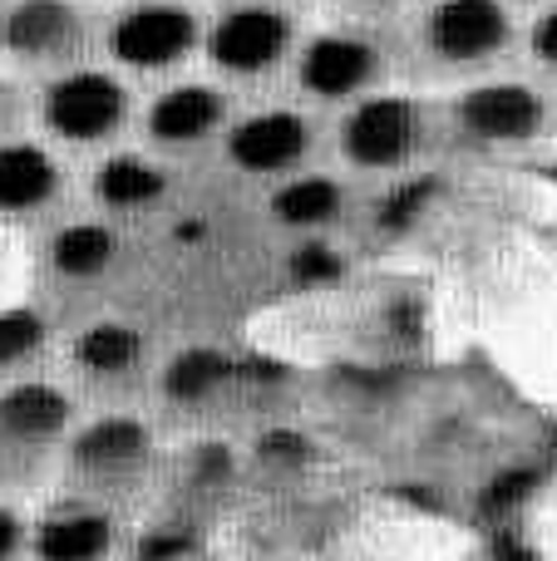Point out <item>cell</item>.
I'll list each match as a JSON object with an SVG mask.
<instances>
[{"mask_svg":"<svg viewBox=\"0 0 557 561\" xmlns=\"http://www.w3.org/2000/svg\"><path fill=\"white\" fill-rule=\"evenodd\" d=\"M489 561H538L528 542H523L519 533H509V527H499V533L489 537Z\"/></svg>","mask_w":557,"mask_h":561,"instance_id":"obj_25","label":"cell"},{"mask_svg":"<svg viewBox=\"0 0 557 561\" xmlns=\"http://www.w3.org/2000/svg\"><path fill=\"white\" fill-rule=\"evenodd\" d=\"M144 448H148V434L138 419L109 414V419H94V424L75 438V463L89 468V473H118V468L138 463Z\"/></svg>","mask_w":557,"mask_h":561,"instance_id":"obj_12","label":"cell"},{"mask_svg":"<svg viewBox=\"0 0 557 561\" xmlns=\"http://www.w3.org/2000/svg\"><path fill=\"white\" fill-rule=\"evenodd\" d=\"M302 153H306V124H302V114H286V108L242 118L227 134V158L237 168H247V173H282Z\"/></svg>","mask_w":557,"mask_h":561,"instance_id":"obj_7","label":"cell"},{"mask_svg":"<svg viewBox=\"0 0 557 561\" xmlns=\"http://www.w3.org/2000/svg\"><path fill=\"white\" fill-rule=\"evenodd\" d=\"M217 114H223V99H217L213 89L178 84L148 108V134H154L158 144H193V138H203L207 128L217 124Z\"/></svg>","mask_w":557,"mask_h":561,"instance_id":"obj_11","label":"cell"},{"mask_svg":"<svg viewBox=\"0 0 557 561\" xmlns=\"http://www.w3.org/2000/svg\"><path fill=\"white\" fill-rule=\"evenodd\" d=\"M187 547H193L187 533H154L144 547H138V561H173V557H183Z\"/></svg>","mask_w":557,"mask_h":561,"instance_id":"obj_24","label":"cell"},{"mask_svg":"<svg viewBox=\"0 0 557 561\" xmlns=\"http://www.w3.org/2000/svg\"><path fill=\"white\" fill-rule=\"evenodd\" d=\"M79 39V15L69 0H20L0 20V45L20 59H55Z\"/></svg>","mask_w":557,"mask_h":561,"instance_id":"obj_8","label":"cell"},{"mask_svg":"<svg viewBox=\"0 0 557 561\" xmlns=\"http://www.w3.org/2000/svg\"><path fill=\"white\" fill-rule=\"evenodd\" d=\"M533 488H538V468H509V473H499L479 493V513L484 517H509L513 507L528 503Z\"/></svg>","mask_w":557,"mask_h":561,"instance_id":"obj_21","label":"cell"},{"mask_svg":"<svg viewBox=\"0 0 557 561\" xmlns=\"http://www.w3.org/2000/svg\"><path fill=\"white\" fill-rule=\"evenodd\" d=\"M75 359L84 369H94V375H118V369H128L138 359V335L128 325H94L79 335Z\"/></svg>","mask_w":557,"mask_h":561,"instance_id":"obj_19","label":"cell"},{"mask_svg":"<svg viewBox=\"0 0 557 561\" xmlns=\"http://www.w3.org/2000/svg\"><path fill=\"white\" fill-rule=\"evenodd\" d=\"M272 213L286 227H321L341 213V187L331 178H296L272 197Z\"/></svg>","mask_w":557,"mask_h":561,"instance_id":"obj_17","label":"cell"},{"mask_svg":"<svg viewBox=\"0 0 557 561\" xmlns=\"http://www.w3.org/2000/svg\"><path fill=\"white\" fill-rule=\"evenodd\" d=\"M109 523L99 513H84V507H69V513H55L39 523L35 533V552L39 561H99L109 552Z\"/></svg>","mask_w":557,"mask_h":561,"instance_id":"obj_14","label":"cell"},{"mask_svg":"<svg viewBox=\"0 0 557 561\" xmlns=\"http://www.w3.org/2000/svg\"><path fill=\"white\" fill-rule=\"evenodd\" d=\"M49 262H55L59 276H99L109 262H114V232L99 222H75L55 237L49 247Z\"/></svg>","mask_w":557,"mask_h":561,"instance_id":"obj_16","label":"cell"},{"mask_svg":"<svg viewBox=\"0 0 557 561\" xmlns=\"http://www.w3.org/2000/svg\"><path fill=\"white\" fill-rule=\"evenodd\" d=\"M65 419H69L65 394L49 385H15L0 394V434L20 438V444H35V438L59 434Z\"/></svg>","mask_w":557,"mask_h":561,"instance_id":"obj_13","label":"cell"},{"mask_svg":"<svg viewBox=\"0 0 557 561\" xmlns=\"http://www.w3.org/2000/svg\"><path fill=\"white\" fill-rule=\"evenodd\" d=\"M45 340V320L35 310H0V365H15Z\"/></svg>","mask_w":557,"mask_h":561,"instance_id":"obj_22","label":"cell"},{"mask_svg":"<svg viewBox=\"0 0 557 561\" xmlns=\"http://www.w3.org/2000/svg\"><path fill=\"white\" fill-rule=\"evenodd\" d=\"M533 55L548 59V65H557V5L538 20V25H533Z\"/></svg>","mask_w":557,"mask_h":561,"instance_id":"obj_27","label":"cell"},{"mask_svg":"<svg viewBox=\"0 0 557 561\" xmlns=\"http://www.w3.org/2000/svg\"><path fill=\"white\" fill-rule=\"evenodd\" d=\"M223 379H232V359H227L223 350H213V345H197V350H183V355L168 365L163 389L187 404V399H203L207 389H217Z\"/></svg>","mask_w":557,"mask_h":561,"instance_id":"obj_18","label":"cell"},{"mask_svg":"<svg viewBox=\"0 0 557 561\" xmlns=\"http://www.w3.org/2000/svg\"><path fill=\"white\" fill-rule=\"evenodd\" d=\"M440 197V178H410V183L390 187L380 203V227L385 232H405L410 222H420V213Z\"/></svg>","mask_w":557,"mask_h":561,"instance_id":"obj_20","label":"cell"},{"mask_svg":"<svg viewBox=\"0 0 557 561\" xmlns=\"http://www.w3.org/2000/svg\"><path fill=\"white\" fill-rule=\"evenodd\" d=\"M15 542H20V523L0 507V561H10V552H15Z\"/></svg>","mask_w":557,"mask_h":561,"instance_id":"obj_28","label":"cell"},{"mask_svg":"<svg viewBox=\"0 0 557 561\" xmlns=\"http://www.w3.org/2000/svg\"><path fill=\"white\" fill-rule=\"evenodd\" d=\"M292 45V20L272 5H237L207 35V55L213 65L232 69V75H262L266 65L282 59V49Z\"/></svg>","mask_w":557,"mask_h":561,"instance_id":"obj_2","label":"cell"},{"mask_svg":"<svg viewBox=\"0 0 557 561\" xmlns=\"http://www.w3.org/2000/svg\"><path fill=\"white\" fill-rule=\"evenodd\" d=\"M128 108V94L114 75H99V69H69L65 79H55L45 94V118L59 138L69 144H94L109 138L118 128Z\"/></svg>","mask_w":557,"mask_h":561,"instance_id":"obj_1","label":"cell"},{"mask_svg":"<svg viewBox=\"0 0 557 561\" xmlns=\"http://www.w3.org/2000/svg\"><path fill=\"white\" fill-rule=\"evenodd\" d=\"M5 114H10V89L0 84V118H5Z\"/></svg>","mask_w":557,"mask_h":561,"instance_id":"obj_29","label":"cell"},{"mask_svg":"<svg viewBox=\"0 0 557 561\" xmlns=\"http://www.w3.org/2000/svg\"><path fill=\"white\" fill-rule=\"evenodd\" d=\"M509 39V15L499 0H440L430 15V45L434 55L469 65L484 59Z\"/></svg>","mask_w":557,"mask_h":561,"instance_id":"obj_5","label":"cell"},{"mask_svg":"<svg viewBox=\"0 0 557 561\" xmlns=\"http://www.w3.org/2000/svg\"><path fill=\"white\" fill-rule=\"evenodd\" d=\"M262 458H286V463H296V458H306V444L292 428H272V434L262 438Z\"/></svg>","mask_w":557,"mask_h":561,"instance_id":"obj_26","label":"cell"},{"mask_svg":"<svg viewBox=\"0 0 557 561\" xmlns=\"http://www.w3.org/2000/svg\"><path fill=\"white\" fill-rule=\"evenodd\" d=\"M59 168L35 144H0V213H30L55 197Z\"/></svg>","mask_w":557,"mask_h":561,"instance_id":"obj_10","label":"cell"},{"mask_svg":"<svg viewBox=\"0 0 557 561\" xmlns=\"http://www.w3.org/2000/svg\"><path fill=\"white\" fill-rule=\"evenodd\" d=\"M459 124L464 134L484 138V144H523L538 134L543 104L523 84H484L459 99Z\"/></svg>","mask_w":557,"mask_h":561,"instance_id":"obj_6","label":"cell"},{"mask_svg":"<svg viewBox=\"0 0 557 561\" xmlns=\"http://www.w3.org/2000/svg\"><path fill=\"white\" fill-rule=\"evenodd\" d=\"M286 272H292V280H302V286H321V280L341 276V256H336L331 247H321V242H306V247H296L292 252Z\"/></svg>","mask_w":557,"mask_h":561,"instance_id":"obj_23","label":"cell"},{"mask_svg":"<svg viewBox=\"0 0 557 561\" xmlns=\"http://www.w3.org/2000/svg\"><path fill=\"white\" fill-rule=\"evenodd\" d=\"M420 138V114H414L410 99H365V104L351 108L341 128V144H345V158L361 168H390L400 163L405 153L414 148Z\"/></svg>","mask_w":557,"mask_h":561,"instance_id":"obj_4","label":"cell"},{"mask_svg":"<svg viewBox=\"0 0 557 561\" xmlns=\"http://www.w3.org/2000/svg\"><path fill=\"white\" fill-rule=\"evenodd\" d=\"M163 187H168V173H158L148 158H134V153H114L94 178V193L109 207H144L154 197H163Z\"/></svg>","mask_w":557,"mask_h":561,"instance_id":"obj_15","label":"cell"},{"mask_svg":"<svg viewBox=\"0 0 557 561\" xmlns=\"http://www.w3.org/2000/svg\"><path fill=\"white\" fill-rule=\"evenodd\" d=\"M375 75V49L355 35H316L302 55V89L321 99H345Z\"/></svg>","mask_w":557,"mask_h":561,"instance_id":"obj_9","label":"cell"},{"mask_svg":"<svg viewBox=\"0 0 557 561\" xmlns=\"http://www.w3.org/2000/svg\"><path fill=\"white\" fill-rule=\"evenodd\" d=\"M197 39V25L183 5H134L128 15L114 20L109 30V49L114 59L134 69H163L183 59Z\"/></svg>","mask_w":557,"mask_h":561,"instance_id":"obj_3","label":"cell"}]
</instances>
